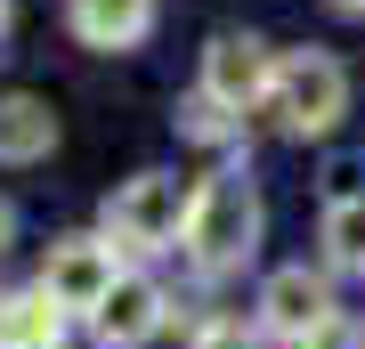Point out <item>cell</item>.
<instances>
[{"mask_svg":"<svg viewBox=\"0 0 365 349\" xmlns=\"http://www.w3.org/2000/svg\"><path fill=\"white\" fill-rule=\"evenodd\" d=\"M9 236H16V211H9V195H0V252H9Z\"/></svg>","mask_w":365,"mask_h":349,"instance_id":"5bb4252c","label":"cell"},{"mask_svg":"<svg viewBox=\"0 0 365 349\" xmlns=\"http://www.w3.org/2000/svg\"><path fill=\"white\" fill-rule=\"evenodd\" d=\"M114 285H122V276H114V244H106V236H66V244H49L41 293H49L57 309H81V317H98Z\"/></svg>","mask_w":365,"mask_h":349,"instance_id":"277c9868","label":"cell"},{"mask_svg":"<svg viewBox=\"0 0 365 349\" xmlns=\"http://www.w3.org/2000/svg\"><path fill=\"white\" fill-rule=\"evenodd\" d=\"M57 146V114H49V98H0V163H41Z\"/></svg>","mask_w":365,"mask_h":349,"instance_id":"9c48e42d","label":"cell"},{"mask_svg":"<svg viewBox=\"0 0 365 349\" xmlns=\"http://www.w3.org/2000/svg\"><path fill=\"white\" fill-rule=\"evenodd\" d=\"M300 349H357V333H349V325H333V317H325V325H317L309 341H300Z\"/></svg>","mask_w":365,"mask_h":349,"instance_id":"4fadbf2b","label":"cell"},{"mask_svg":"<svg viewBox=\"0 0 365 349\" xmlns=\"http://www.w3.org/2000/svg\"><path fill=\"white\" fill-rule=\"evenodd\" d=\"M66 25L81 49H138L146 33H155V0H66Z\"/></svg>","mask_w":365,"mask_h":349,"instance_id":"8992f818","label":"cell"},{"mask_svg":"<svg viewBox=\"0 0 365 349\" xmlns=\"http://www.w3.org/2000/svg\"><path fill=\"white\" fill-rule=\"evenodd\" d=\"M155 325H163V285L122 276V285L106 293V309H98V341L106 349H138V341H155Z\"/></svg>","mask_w":365,"mask_h":349,"instance_id":"52a82bcc","label":"cell"},{"mask_svg":"<svg viewBox=\"0 0 365 349\" xmlns=\"http://www.w3.org/2000/svg\"><path fill=\"white\" fill-rule=\"evenodd\" d=\"M333 9H341V16H365V0H333Z\"/></svg>","mask_w":365,"mask_h":349,"instance_id":"9a60e30c","label":"cell"},{"mask_svg":"<svg viewBox=\"0 0 365 349\" xmlns=\"http://www.w3.org/2000/svg\"><path fill=\"white\" fill-rule=\"evenodd\" d=\"M179 130H187V138H203V146H227L235 130H244V114H227L220 98H203V90H195V98L179 106Z\"/></svg>","mask_w":365,"mask_h":349,"instance_id":"8fae6325","label":"cell"},{"mask_svg":"<svg viewBox=\"0 0 365 349\" xmlns=\"http://www.w3.org/2000/svg\"><path fill=\"white\" fill-rule=\"evenodd\" d=\"M195 349H260V333H252L244 317H211L203 333H195Z\"/></svg>","mask_w":365,"mask_h":349,"instance_id":"7c38bea8","label":"cell"},{"mask_svg":"<svg viewBox=\"0 0 365 349\" xmlns=\"http://www.w3.org/2000/svg\"><path fill=\"white\" fill-rule=\"evenodd\" d=\"M325 252L341 268H365V195H333L325 211Z\"/></svg>","mask_w":365,"mask_h":349,"instance_id":"30bf717a","label":"cell"},{"mask_svg":"<svg viewBox=\"0 0 365 349\" xmlns=\"http://www.w3.org/2000/svg\"><path fill=\"white\" fill-rule=\"evenodd\" d=\"M252 244H260V195H252V179L244 171L203 179L195 203H187V252L203 268H235V260H252Z\"/></svg>","mask_w":365,"mask_h":349,"instance_id":"7a4b0ae2","label":"cell"},{"mask_svg":"<svg viewBox=\"0 0 365 349\" xmlns=\"http://www.w3.org/2000/svg\"><path fill=\"white\" fill-rule=\"evenodd\" d=\"M187 195L170 171H138L130 187L106 203V244H130V252H163V244H179L187 236Z\"/></svg>","mask_w":365,"mask_h":349,"instance_id":"3957f363","label":"cell"},{"mask_svg":"<svg viewBox=\"0 0 365 349\" xmlns=\"http://www.w3.org/2000/svg\"><path fill=\"white\" fill-rule=\"evenodd\" d=\"M268 114H276V130H284V138H325V130L349 114V74H341V57H325V49L276 57Z\"/></svg>","mask_w":365,"mask_h":349,"instance_id":"6da1fadb","label":"cell"},{"mask_svg":"<svg viewBox=\"0 0 365 349\" xmlns=\"http://www.w3.org/2000/svg\"><path fill=\"white\" fill-rule=\"evenodd\" d=\"M260 309H268V325H276V333L309 341L317 325L333 317V300H325V285H317L309 268H276V276H268V293H260Z\"/></svg>","mask_w":365,"mask_h":349,"instance_id":"ba28073f","label":"cell"},{"mask_svg":"<svg viewBox=\"0 0 365 349\" xmlns=\"http://www.w3.org/2000/svg\"><path fill=\"white\" fill-rule=\"evenodd\" d=\"M268 81H276V57L260 33H220L203 49V98H220L227 114H244V106H268Z\"/></svg>","mask_w":365,"mask_h":349,"instance_id":"5b68a950","label":"cell"},{"mask_svg":"<svg viewBox=\"0 0 365 349\" xmlns=\"http://www.w3.org/2000/svg\"><path fill=\"white\" fill-rule=\"evenodd\" d=\"M0 33H9V0H0Z\"/></svg>","mask_w":365,"mask_h":349,"instance_id":"2e32d148","label":"cell"}]
</instances>
